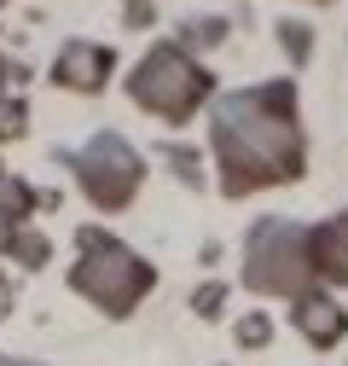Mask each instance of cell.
<instances>
[{"mask_svg":"<svg viewBox=\"0 0 348 366\" xmlns=\"http://www.w3.org/2000/svg\"><path fill=\"white\" fill-rule=\"evenodd\" d=\"M215 157H221L227 192H250L261 180L302 174V128H296V94L290 81L232 94L215 111Z\"/></svg>","mask_w":348,"mask_h":366,"instance_id":"6da1fadb","label":"cell"},{"mask_svg":"<svg viewBox=\"0 0 348 366\" xmlns=\"http://www.w3.org/2000/svg\"><path fill=\"white\" fill-rule=\"evenodd\" d=\"M70 285L81 297H93L105 314H128L151 291V267L134 250H122L111 233H81V262L70 273Z\"/></svg>","mask_w":348,"mask_h":366,"instance_id":"7a4b0ae2","label":"cell"},{"mask_svg":"<svg viewBox=\"0 0 348 366\" xmlns=\"http://www.w3.org/2000/svg\"><path fill=\"white\" fill-rule=\"evenodd\" d=\"M209 94V76L180 53V47H157L140 70H134V99L168 122H180L198 111V99Z\"/></svg>","mask_w":348,"mask_h":366,"instance_id":"3957f363","label":"cell"},{"mask_svg":"<svg viewBox=\"0 0 348 366\" xmlns=\"http://www.w3.org/2000/svg\"><path fill=\"white\" fill-rule=\"evenodd\" d=\"M308 262H314V244L302 227H290V221L255 227V244H250V285L255 291H302Z\"/></svg>","mask_w":348,"mask_h":366,"instance_id":"277c9868","label":"cell"},{"mask_svg":"<svg viewBox=\"0 0 348 366\" xmlns=\"http://www.w3.org/2000/svg\"><path fill=\"white\" fill-rule=\"evenodd\" d=\"M70 169L81 174L87 198H93L99 209H122V204H134L140 157L128 152L116 134H99V140H87V152H70Z\"/></svg>","mask_w":348,"mask_h":366,"instance_id":"5b68a950","label":"cell"},{"mask_svg":"<svg viewBox=\"0 0 348 366\" xmlns=\"http://www.w3.org/2000/svg\"><path fill=\"white\" fill-rule=\"evenodd\" d=\"M105 76H111V53L105 47H87V41H70V47L58 53V64H53V81L58 87H105Z\"/></svg>","mask_w":348,"mask_h":366,"instance_id":"8992f818","label":"cell"},{"mask_svg":"<svg viewBox=\"0 0 348 366\" xmlns=\"http://www.w3.org/2000/svg\"><path fill=\"white\" fill-rule=\"evenodd\" d=\"M314 262L331 273V280L348 285V215H337L325 233H314Z\"/></svg>","mask_w":348,"mask_h":366,"instance_id":"52a82bcc","label":"cell"},{"mask_svg":"<svg viewBox=\"0 0 348 366\" xmlns=\"http://www.w3.org/2000/svg\"><path fill=\"white\" fill-rule=\"evenodd\" d=\"M296 320H302V332H314V343H331V337L342 332V314H337L331 302H302Z\"/></svg>","mask_w":348,"mask_h":366,"instance_id":"ba28073f","label":"cell"},{"mask_svg":"<svg viewBox=\"0 0 348 366\" xmlns=\"http://www.w3.org/2000/svg\"><path fill=\"white\" fill-rule=\"evenodd\" d=\"M29 209H35V192L24 180H6V187H0V221H24Z\"/></svg>","mask_w":348,"mask_h":366,"instance_id":"9c48e42d","label":"cell"},{"mask_svg":"<svg viewBox=\"0 0 348 366\" xmlns=\"http://www.w3.org/2000/svg\"><path fill=\"white\" fill-rule=\"evenodd\" d=\"M0 250H12L24 267H41V262H47V239H35V233H24V227H18V233H6V244H0Z\"/></svg>","mask_w":348,"mask_h":366,"instance_id":"30bf717a","label":"cell"},{"mask_svg":"<svg viewBox=\"0 0 348 366\" xmlns=\"http://www.w3.org/2000/svg\"><path fill=\"white\" fill-rule=\"evenodd\" d=\"M18 128H24V105L18 99H0V140H12Z\"/></svg>","mask_w":348,"mask_h":366,"instance_id":"8fae6325","label":"cell"},{"mask_svg":"<svg viewBox=\"0 0 348 366\" xmlns=\"http://www.w3.org/2000/svg\"><path fill=\"white\" fill-rule=\"evenodd\" d=\"M6 308H12V285H6V280H0V314H6Z\"/></svg>","mask_w":348,"mask_h":366,"instance_id":"7c38bea8","label":"cell"},{"mask_svg":"<svg viewBox=\"0 0 348 366\" xmlns=\"http://www.w3.org/2000/svg\"><path fill=\"white\" fill-rule=\"evenodd\" d=\"M0 366H35V360H12V355H0Z\"/></svg>","mask_w":348,"mask_h":366,"instance_id":"4fadbf2b","label":"cell"},{"mask_svg":"<svg viewBox=\"0 0 348 366\" xmlns=\"http://www.w3.org/2000/svg\"><path fill=\"white\" fill-rule=\"evenodd\" d=\"M0 6H6V0H0Z\"/></svg>","mask_w":348,"mask_h":366,"instance_id":"5bb4252c","label":"cell"}]
</instances>
